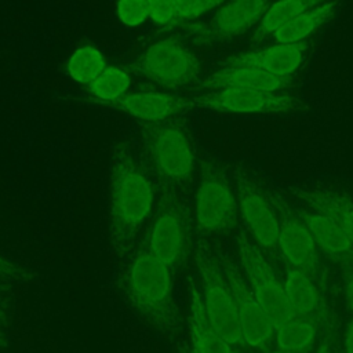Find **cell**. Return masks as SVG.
<instances>
[{"label":"cell","mask_w":353,"mask_h":353,"mask_svg":"<svg viewBox=\"0 0 353 353\" xmlns=\"http://www.w3.org/2000/svg\"><path fill=\"white\" fill-rule=\"evenodd\" d=\"M146 159L127 141L110 150V239L125 251L135 240L154 205V185Z\"/></svg>","instance_id":"1"},{"label":"cell","mask_w":353,"mask_h":353,"mask_svg":"<svg viewBox=\"0 0 353 353\" xmlns=\"http://www.w3.org/2000/svg\"><path fill=\"white\" fill-rule=\"evenodd\" d=\"M145 159L161 186L181 189L196 171V152L183 121L172 117L159 123H142Z\"/></svg>","instance_id":"2"},{"label":"cell","mask_w":353,"mask_h":353,"mask_svg":"<svg viewBox=\"0 0 353 353\" xmlns=\"http://www.w3.org/2000/svg\"><path fill=\"white\" fill-rule=\"evenodd\" d=\"M127 290L134 307L152 325L161 331L175 328L176 307L170 266L146 250L141 251L128 270Z\"/></svg>","instance_id":"3"},{"label":"cell","mask_w":353,"mask_h":353,"mask_svg":"<svg viewBox=\"0 0 353 353\" xmlns=\"http://www.w3.org/2000/svg\"><path fill=\"white\" fill-rule=\"evenodd\" d=\"M239 204L226 172L212 161H203L194 196V219L200 232L221 234L237 223Z\"/></svg>","instance_id":"4"},{"label":"cell","mask_w":353,"mask_h":353,"mask_svg":"<svg viewBox=\"0 0 353 353\" xmlns=\"http://www.w3.org/2000/svg\"><path fill=\"white\" fill-rule=\"evenodd\" d=\"M232 179L239 211L256 245L269 259H283L279 248V218L269 190L243 167L232 170Z\"/></svg>","instance_id":"5"},{"label":"cell","mask_w":353,"mask_h":353,"mask_svg":"<svg viewBox=\"0 0 353 353\" xmlns=\"http://www.w3.org/2000/svg\"><path fill=\"white\" fill-rule=\"evenodd\" d=\"M131 69L160 87L178 90L199 79L200 62L182 41L168 37L150 44Z\"/></svg>","instance_id":"6"},{"label":"cell","mask_w":353,"mask_h":353,"mask_svg":"<svg viewBox=\"0 0 353 353\" xmlns=\"http://www.w3.org/2000/svg\"><path fill=\"white\" fill-rule=\"evenodd\" d=\"M196 263L203 284V302L214 330L232 346L243 343L236 302L216 261L204 245L196 248Z\"/></svg>","instance_id":"7"},{"label":"cell","mask_w":353,"mask_h":353,"mask_svg":"<svg viewBox=\"0 0 353 353\" xmlns=\"http://www.w3.org/2000/svg\"><path fill=\"white\" fill-rule=\"evenodd\" d=\"M160 199L152 221L146 251L167 266L175 265L188 243V221L176 189L160 185Z\"/></svg>","instance_id":"8"},{"label":"cell","mask_w":353,"mask_h":353,"mask_svg":"<svg viewBox=\"0 0 353 353\" xmlns=\"http://www.w3.org/2000/svg\"><path fill=\"white\" fill-rule=\"evenodd\" d=\"M237 247L243 268L251 284V291L277 328L292 317L284 292V284L276 276L261 248L243 232L237 236Z\"/></svg>","instance_id":"9"},{"label":"cell","mask_w":353,"mask_h":353,"mask_svg":"<svg viewBox=\"0 0 353 353\" xmlns=\"http://www.w3.org/2000/svg\"><path fill=\"white\" fill-rule=\"evenodd\" d=\"M190 101L193 108L236 114L292 113L305 108L301 99L290 94L237 88L208 90L193 95Z\"/></svg>","instance_id":"10"},{"label":"cell","mask_w":353,"mask_h":353,"mask_svg":"<svg viewBox=\"0 0 353 353\" xmlns=\"http://www.w3.org/2000/svg\"><path fill=\"white\" fill-rule=\"evenodd\" d=\"M279 218V248L285 263L303 270L313 280L319 279L320 251L307 226L280 193L269 190Z\"/></svg>","instance_id":"11"},{"label":"cell","mask_w":353,"mask_h":353,"mask_svg":"<svg viewBox=\"0 0 353 353\" xmlns=\"http://www.w3.org/2000/svg\"><path fill=\"white\" fill-rule=\"evenodd\" d=\"M272 0H225L205 23L192 26L199 44L229 41L259 23Z\"/></svg>","instance_id":"12"},{"label":"cell","mask_w":353,"mask_h":353,"mask_svg":"<svg viewBox=\"0 0 353 353\" xmlns=\"http://www.w3.org/2000/svg\"><path fill=\"white\" fill-rule=\"evenodd\" d=\"M225 277L236 302L243 342L252 349H266L274 338V323L233 266H226Z\"/></svg>","instance_id":"13"},{"label":"cell","mask_w":353,"mask_h":353,"mask_svg":"<svg viewBox=\"0 0 353 353\" xmlns=\"http://www.w3.org/2000/svg\"><path fill=\"white\" fill-rule=\"evenodd\" d=\"M110 109L124 112L142 123H159L178 117L193 108L190 98L172 95L167 92L141 91L125 94L112 102L98 103Z\"/></svg>","instance_id":"14"},{"label":"cell","mask_w":353,"mask_h":353,"mask_svg":"<svg viewBox=\"0 0 353 353\" xmlns=\"http://www.w3.org/2000/svg\"><path fill=\"white\" fill-rule=\"evenodd\" d=\"M307 44L274 43L270 47L230 57L225 66L251 68L279 77H291L302 65Z\"/></svg>","instance_id":"15"},{"label":"cell","mask_w":353,"mask_h":353,"mask_svg":"<svg viewBox=\"0 0 353 353\" xmlns=\"http://www.w3.org/2000/svg\"><path fill=\"white\" fill-rule=\"evenodd\" d=\"M321 254L343 265L353 263V240L330 218L307 208H296Z\"/></svg>","instance_id":"16"},{"label":"cell","mask_w":353,"mask_h":353,"mask_svg":"<svg viewBox=\"0 0 353 353\" xmlns=\"http://www.w3.org/2000/svg\"><path fill=\"white\" fill-rule=\"evenodd\" d=\"M291 85V77H279L266 72L251 68L223 66L201 81V87L207 90H251L266 92H281Z\"/></svg>","instance_id":"17"},{"label":"cell","mask_w":353,"mask_h":353,"mask_svg":"<svg viewBox=\"0 0 353 353\" xmlns=\"http://www.w3.org/2000/svg\"><path fill=\"white\" fill-rule=\"evenodd\" d=\"M284 292L292 317H327V307L314 280L301 269L285 263Z\"/></svg>","instance_id":"18"},{"label":"cell","mask_w":353,"mask_h":353,"mask_svg":"<svg viewBox=\"0 0 353 353\" xmlns=\"http://www.w3.org/2000/svg\"><path fill=\"white\" fill-rule=\"evenodd\" d=\"M294 194L309 210L334 221L353 240V199L350 196L325 189H296Z\"/></svg>","instance_id":"19"},{"label":"cell","mask_w":353,"mask_h":353,"mask_svg":"<svg viewBox=\"0 0 353 353\" xmlns=\"http://www.w3.org/2000/svg\"><path fill=\"white\" fill-rule=\"evenodd\" d=\"M190 332L193 349L199 353H234L211 325L203 302V295L196 287L190 290Z\"/></svg>","instance_id":"20"},{"label":"cell","mask_w":353,"mask_h":353,"mask_svg":"<svg viewBox=\"0 0 353 353\" xmlns=\"http://www.w3.org/2000/svg\"><path fill=\"white\" fill-rule=\"evenodd\" d=\"M335 8L336 1L327 0L296 17L294 21L277 30L272 37L276 43H303L310 34H313L331 19Z\"/></svg>","instance_id":"21"},{"label":"cell","mask_w":353,"mask_h":353,"mask_svg":"<svg viewBox=\"0 0 353 353\" xmlns=\"http://www.w3.org/2000/svg\"><path fill=\"white\" fill-rule=\"evenodd\" d=\"M324 1L327 0H277L272 3L258 23L255 32L252 33V41H263L305 11Z\"/></svg>","instance_id":"22"},{"label":"cell","mask_w":353,"mask_h":353,"mask_svg":"<svg viewBox=\"0 0 353 353\" xmlns=\"http://www.w3.org/2000/svg\"><path fill=\"white\" fill-rule=\"evenodd\" d=\"M321 320L314 317H291L274 331L279 349L292 353H306L314 345Z\"/></svg>","instance_id":"23"},{"label":"cell","mask_w":353,"mask_h":353,"mask_svg":"<svg viewBox=\"0 0 353 353\" xmlns=\"http://www.w3.org/2000/svg\"><path fill=\"white\" fill-rule=\"evenodd\" d=\"M106 59L101 50L94 46L76 48L66 62L68 76L81 85H88L105 68Z\"/></svg>","instance_id":"24"},{"label":"cell","mask_w":353,"mask_h":353,"mask_svg":"<svg viewBox=\"0 0 353 353\" xmlns=\"http://www.w3.org/2000/svg\"><path fill=\"white\" fill-rule=\"evenodd\" d=\"M131 77L127 70L117 66H106L87 87L95 103L112 102L127 94Z\"/></svg>","instance_id":"25"},{"label":"cell","mask_w":353,"mask_h":353,"mask_svg":"<svg viewBox=\"0 0 353 353\" xmlns=\"http://www.w3.org/2000/svg\"><path fill=\"white\" fill-rule=\"evenodd\" d=\"M116 14L120 22L128 28L142 25L148 18L146 0H117Z\"/></svg>","instance_id":"26"},{"label":"cell","mask_w":353,"mask_h":353,"mask_svg":"<svg viewBox=\"0 0 353 353\" xmlns=\"http://www.w3.org/2000/svg\"><path fill=\"white\" fill-rule=\"evenodd\" d=\"M225 0H175L176 21L185 22L196 19L211 10L222 6Z\"/></svg>","instance_id":"27"},{"label":"cell","mask_w":353,"mask_h":353,"mask_svg":"<svg viewBox=\"0 0 353 353\" xmlns=\"http://www.w3.org/2000/svg\"><path fill=\"white\" fill-rule=\"evenodd\" d=\"M146 3L149 19L156 25L167 26L178 22L175 0H146Z\"/></svg>","instance_id":"28"},{"label":"cell","mask_w":353,"mask_h":353,"mask_svg":"<svg viewBox=\"0 0 353 353\" xmlns=\"http://www.w3.org/2000/svg\"><path fill=\"white\" fill-rule=\"evenodd\" d=\"M0 277L14 281H28L33 279V276L26 269L3 256H0Z\"/></svg>","instance_id":"29"},{"label":"cell","mask_w":353,"mask_h":353,"mask_svg":"<svg viewBox=\"0 0 353 353\" xmlns=\"http://www.w3.org/2000/svg\"><path fill=\"white\" fill-rule=\"evenodd\" d=\"M343 279H345V294L349 309L353 312V263L342 266Z\"/></svg>","instance_id":"30"},{"label":"cell","mask_w":353,"mask_h":353,"mask_svg":"<svg viewBox=\"0 0 353 353\" xmlns=\"http://www.w3.org/2000/svg\"><path fill=\"white\" fill-rule=\"evenodd\" d=\"M343 345H345V353H353V320L349 323L345 331Z\"/></svg>","instance_id":"31"},{"label":"cell","mask_w":353,"mask_h":353,"mask_svg":"<svg viewBox=\"0 0 353 353\" xmlns=\"http://www.w3.org/2000/svg\"><path fill=\"white\" fill-rule=\"evenodd\" d=\"M316 353H332V350H331V347H330L328 341H324V342L320 345V347L317 349V352H316Z\"/></svg>","instance_id":"32"},{"label":"cell","mask_w":353,"mask_h":353,"mask_svg":"<svg viewBox=\"0 0 353 353\" xmlns=\"http://www.w3.org/2000/svg\"><path fill=\"white\" fill-rule=\"evenodd\" d=\"M6 341H7V338H6V335L3 334V330H1V327H0V346H4V345H6Z\"/></svg>","instance_id":"33"},{"label":"cell","mask_w":353,"mask_h":353,"mask_svg":"<svg viewBox=\"0 0 353 353\" xmlns=\"http://www.w3.org/2000/svg\"><path fill=\"white\" fill-rule=\"evenodd\" d=\"M270 353H292V352H287V350H281V349H279V350H274V352H270Z\"/></svg>","instance_id":"34"},{"label":"cell","mask_w":353,"mask_h":353,"mask_svg":"<svg viewBox=\"0 0 353 353\" xmlns=\"http://www.w3.org/2000/svg\"><path fill=\"white\" fill-rule=\"evenodd\" d=\"M6 321V317H4V313L0 310V323H4Z\"/></svg>","instance_id":"35"},{"label":"cell","mask_w":353,"mask_h":353,"mask_svg":"<svg viewBox=\"0 0 353 353\" xmlns=\"http://www.w3.org/2000/svg\"><path fill=\"white\" fill-rule=\"evenodd\" d=\"M192 353H199L197 350H194V349H192Z\"/></svg>","instance_id":"36"}]
</instances>
